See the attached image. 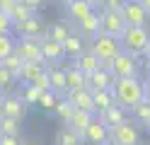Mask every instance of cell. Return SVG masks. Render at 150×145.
Masks as SVG:
<instances>
[{
  "instance_id": "1",
  "label": "cell",
  "mask_w": 150,
  "mask_h": 145,
  "mask_svg": "<svg viewBox=\"0 0 150 145\" xmlns=\"http://www.w3.org/2000/svg\"><path fill=\"white\" fill-rule=\"evenodd\" d=\"M145 99V82H140V77H121L114 82V102L121 109H131Z\"/></svg>"
},
{
  "instance_id": "2",
  "label": "cell",
  "mask_w": 150,
  "mask_h": 145,
  "mask_svg": "<svg viewBox=\"0 0 150 145\" xmlns=\"http://www.w3.org/2000/svg\"><path fill=\"white\" fill-rule=\"evenodd\" d=\"M121 41V51L131 53V56H143L148 51V44H150V29L148 27H126L124 36L119 39Z\"/></svg>"
},
{
  "instance_id": "3",
  "label": "cell",
  "mask_w": 150,
  "mask_h": 145,
  "mask_svg": "<svg viewBox=\"0 0 150 145\" xmlns=\"http://www.w3.org/2000/svg\"><path fill=\"white\" fill-rule=\"evenodd\" d=\"M90 53H95L99 58V63H107V61H114V58L121 53V41L109 34H97L95 39L90 41Z\"/></svg>"
},
{
  "instance_id": "4",
  "label": "cell",
  "mask_w": 150,
  "mask_h": 145,
  "mask_svg": "<svg viewBox=\"0 0 150 145\" xmlns=\"http://www.w3.org/2000/svg\"><path fill=\"white\" fill-rule=\"evenodd\" d=\"M109 140H114L116 145H138L140 143V133H138V126L133 121H124L119 123L116 128L109 131Z\"/></svg>"
},
{
  "instance_id": "5",
  "label": "cell",
  "mask_w": 150,
  "mask_h": 145,
  "mask_svg": "<svg viewBox=\"0 0 150 145\" xmlns=\"http://www.w3.org/2000/svg\"><path fill=\"white\" fill-rule=\"evenodd\" d=\"M111 75H114L116 80H121V77H138V58L121 51L114 61H111Z\"/></svg>"
},
{
  "instance_id": "6",
  "label": "cell",
  "mask_w": 150,
  "mask_h": 145,
  "mask_svg": "<svg viewBox=\"0 0 150 145\" xmlns=\"http://www.w3.org/2000/svg\"><path fill=\"white\" fill-rule=\"evenodd\" d=\"M99 15H102V34H109L114 39L124 36L126 22H124V17H121V10H107V12L99 10Z\"/></svg>"
},
{
  "instance_id": "7",
  "label": "cell",
  "mask_w": 150,
  "mask_h": 145,
  "mask_svg": "<svg viewBox=\"0 0 150 145\" xmlns=\"http://www.w3.org/2000/svg\"><path fill=\"white\" fill-rule=\"evenodd\" d=\"M121 17H124L126 27H145L148 24V12L143 7H140L138 0H124V5H121Z\"/></svg>"
},
{
  "instance_id": "8",
  "label": "cell",
  "mask_w": 150,
  "mask_h": 145,
  "mask_svg": "<svg viewBox=\"0 0 150 145\" xmlns=\"http://www.w3.org/2000/svg\"><path fill=\"white\" fill-rule=\"evenodd\" d=\"M15 53L20 56L22 63H44L41 44L34 41V39H20V41L15 44Z\"/></svg>"
},
{
  "instance_id": "9",
  "label": "cell",
  "mask_w": 150,
  "mask_h": 145,
  "mask_svg": "<svg viewBox=\"0 0 150 145\" xmlns=\"http://www.w3.org/2000/svg\"><path fill=\"white\" fill-rule=\"evenodd\" d=\"M0 116H7V119H17L22 121L27 116V104L22 102V97H0Z\"/></svg>"
},
{
  "instance_id": "10",
  "label": "cell",
  "mask_w": 150,
  "mask_h": 145,
  "mask_svg": "<svg viewBox=\"0 0 150 145\" xmlns=\"http://www.w3.org/2000/svg\"><path fill=\"white\" fill-rule=\"evenodd\" d=\"M75 27H78V36L82 41H92L97 34H102V15H99V10H95L87 19H82V22L75 24Z\"/></svg>"
},
{
  "instance_id": "11",
  "label": "cell",
  "mask_w": 150,
  "mask_h": 145,
  "mask_svg": "<svg viewBox=\"0 0 150 145\" xmlns=\"http://www.w3.org/2000/svg\"><path fill=\"white\" fill-rule=\"evenodd\" d=\"M15 29L20 32V39H34V41H41V39L46 36V27H44V22L39 19V15L29 17L27 22L17 24Z\"/></svg>"
},
{
  "instance_id": "12",
  "label": "cell",
  "mask_w": 150,
  "mask_h": 145,
  "mask_svg": "<svg viewBox=\"0 0 150 145\" xmlns=\"http://www.w3.org/2000/svg\"><path fill=\"white\" fill-rule=\"evenodd\" d=\"M114 82H116V77L111 75V70H104V68L87 75V90H92V92L95 90H114Z\"/></svg>"
},
{
  "instance_id": "13",
  "label": "cell",
  "mask_w": 150,
  "mask_h": 145,
  "mask_svg": "<svg viewBox=\"0 0 150 145\" xmlns=\"http://www.w3.org/2000/svg\"><path fill=\"white\" fill-rule=\"evenodd\" d=\"M92 12H95V7H92L87 0H73V3L65 5V15L73 24H80L82 19H87Z\"/></svg>"
},
{
  "instance_id": "14",
  "label": "cell",
  "mask_w": 150,
  "mask_h": 145,
  "mask_svg": "<svg viewBox=\"0 0 150 145\" xmlns=\"http://www.w3.org/2000/svg\"><path fill=\"white\" fill-rule=\"evenodd\" d=\"M65 99H68L75 109H80V111H90V114H95V106H92V92L87 90H73V92H65Z\"/></svg>"
},
{
  "instance_id": "15",
  "label": "cell",
  "mask_w": 150,
  "mask_h": 145,
  "mask_svg": "<svg viewBox=\"0 0 150 145\" xmlns=\"http://www.w3.org/2000/svg\"><path fill=\"white\" fill-rule=\"evenodd\" d=\"M82 140H85V143H92V145H104V143L109 140V128L95 119V121L87 126V131L82 133Z\"/></svg>"
},
{
  "instance_id": "16",
  "label": "cell",
  "mask_w": 150,
  "mask_h": 145,
  "mask_svg": "<svg viewBox=\"0 0 150 145\" xmlns=\"http://www.w3.org/2000/svg\"><path fill=\"white\" fill-rule=\"evenodd\" d=\"M73 68H75V70H80L82 75H92L95 70H99V68H102V63H99V58H97L95 53L82 51V53L73 61Z\"/></svg>"
},
{
  "instance_id": "17",
  "label": "cell",
  "mask_w": 150,
  "mask_h": 145,
  "mask_svg": "<svg viewBox=\"0 0 150 145\" xmlns=\"http://www.w3.org/2000/svg\"><path fill=\"white\" fill-rule=\"evenodd\" d=\"M97 116H99L97 121H99V123H104L107 128L111 131V128H116L119 123H124V121H126V109H121L119 104H114V106H109L107 111H102V114H97Z\"/></svg>"
},
{
  "instance_id": "18",
  "label": "cell",
  "mask_w": 150,
  "mask_h": 145,
  "mask_svg": "<svg viewBox=\"0 0 150 145\" xmlns=\"http://www.w3.org/2000/svg\"><path fill=\"white\" fill-rule=\"evenodd\" d=\"M92 121H95V114H90V111H80V109H75V111H73V116H70V121L65 123V126H68L70 131H75V133H78L80 138H82V133L87 131V126H90Z\"/></svg>"
},
{
  "instance_id": "19",
  "label": "cell",
  "mask_w": 150,
  "mask_h": 145,
  "mask_svg": "<svg viewBox=\"0 0 150 145\" xmlns=\"http://www.w3.org/2000/svg\"><path fill=\"white\" fill-rule=\"evenodd\" d=\"M49 70V80H51V92H56L58 97H65L68 87H65V68L58 65H46Z\"/></svg>"
},
{
  "instance_id": "20",
  "label": "cell",
  "mask_w": 150,
  "mask_h": 145,
  "mask_svg": "<svg viewBox=\"0 0 150 145\" xmlns=\"http://www.w3.org/2000/svg\"><path fill=\"white\" fill-rule=\"evenodd\" d=\"M114 104H116L114 102V90H95V92H92V106H95V114L107 111L109 106H114Z\"/></svg>"
},
{
  "instance_id": "21",
  "label": "cell",
  "mask_w": 150,
  "mask_h": 145,
  "mask_svg": "<svg viewBox=\"0 0 150 145\" xmlns=\"http://www.w3.org/2000/svg\"><path fill=\"white\" fill-rule=\"evenodd\" d=\"M10 19H12V24L17 27V24H22V22H27L29 17H34L36 15V7H32V5H27V3H22V0H17V3L12 5V10L10 12Z\"/></svg>"
},
{
  "instance_id": "22",
  "label": "cell",
  "mask_w": 150,
  "mask_h": 145,
  "mask_svg": "<svg viewBox=\"0 0 150 145\" xmlns=\"http://www.w3.org/2000/svg\"><path fill=\"white\" fill-rule=\"evenodd\" d=\"M41 56H44V63H56V61H61L63 58V46L61 44H56L51 41V39H41Z\"/></svg>"
},
{
  "instance_id": "23",
  "label": "cell",
  "mask_w": 150,
  "mask_h": 145,
  "mask_svg": "<svg viewBox=\"0 0 150 145\" xmlns=\"http://www.w3.org/2000/svg\"><path fill=\"white\" fill-rule=\"evenodd\" d=\"M44 70H46V63H22L20 82H22V85H32Z\"/></svg>"
},
{
  "instance_id": "24",
  "label": "cell",
  "mask_w": 150,
  "mask_h": 145,
  "mask_svg": "<svg viewBox=\"0 0 150 145\" xmlns=\"http://www.w3.org/2000/svg\"><path fill=\"white\" fill-rule=\"evenodd\" d=\"M82 51H87V48H85V41H82L78 34H70V36L63 41V56L73 58V61H75V58H78Z\"/></svg>"
},
{
  "instance_id": "25",
  "label": "cell",
  "mask_w": 150,
  "mask_h": 145,
  "mask_svg": "<svg viewBox=\"0 0 150 145\" xmlns=\"http://www.w3.org/2000/svg\"><path fill=\"white\" fill-rule=\"evenodd\" d=\"M65 87H68V92L85 90L87 87V75H82L80 70H75V68H65Z\"/></svg>"
},
{
  "instance_id": "26",
  "label": "cell",
  "mask_w": 150,
  "mask_h": 145,
  "mask_svg": "<svg viewBox=\"0 0 150 145\" xmlns=\"http://www.w3.org/2000/svg\"><path fill=\"white\" fill-rule=\"evenodd\" d=\"M73 34V29L68 27V24H63V22H58V24H51L49 29H46V39H51V41H56V44H61L63 46V41L68 39Z\"/></svg>"
},
{
  "instance_id": "27",
  "label": "cell",
  "mask_w": 150,
  "mask_h": 145,
  "mask_svg": "<svg viewBox=\"0 0 150 145\" xmlns=\"http://www.w3.org/2000/svg\"><path fill=\"white\" fill-rule=\"evenodd\" d=\"M56 145H82V138L65 126V128H61L56 133Z\"/></svg>"
},
{
  "instance_id": "28",
  "label": "cell",
  "mask_w": 150,
  "mask_h": 145,
  "mask_svg": "<svg viewBox=\"0 0 150 145\" xmlns=\"http://www.w3.org/2000/svg\"><path fill=\"white\" fill-rule=\"evenodd\" d=\"M73 111H75V106L65 99V97H61L58 102H56V109H53V114L58 116V119L63 121V123H68L70 121V116H73Z\"/></svg>"
},
{
  "instance_id": "29",
  "label": "cell",
  "mask_w": 150,
  "mask_h": 145,
  "mask_svg": "<svg viewBox=\"0 0 150 145\" xmlns=\"http://www.w3.org/2000/svg\"><path fill=\"white\" fill-rule=\"evenodd\" d=\"M20 121L17 119H7V116H0V135H17L20 133Z\"/></svg>"
},
{
  "instance_id": "30",
  "label": "cell",
  "mask_w": 150,
  "mask_h": 145,
  "mask_svg": "<svg viewBox=\"0 0 150 145\" xmlns=\"http://www.w3.org/2000/svg\"><path fill=\"white\" fill-rule=\"evenodd\" d=\"M133 116H136V121H138V123H143L145 128H148V126H150V102L143 99V102H140L136 109H133Z\"/></svg>"
},
{
  "instance_id": "31",
  "label": "cell",
  "mask_w": 150,
  "mask_h": 145,
  "mask_svg": "<svg viewBox=\"0 0 150 145\" xmlns=\"http://www.w3.org/2000/svg\"><path fill=\"white\" fill-rule=\"evenodd\" d=\"M0 65H3V68H7V70L15 75V80H20V73H22V61H20V56H17V53L7 56L5 61H0Z\"/></svg>"
},
{
  "instance_id": "32",
  "label": "cell",
  "mask_w": 150,
  "mask_h": 145,
  "mask_svg": "<svg viewBox=\"0 0 150 145\" xmlns=\"http://www.w3.org/2000/svg\"><path fill=\"white\" fill-rule=\"evenodd\" d=\"M44 92H39L36 87H32V85H24V92H22V102L27 104V106H32V104H39V97H41Z\"/></svg>"
},
{
  "instance_id": "33",
  "label": "cell",
  "mask_w": 150,
  "mask_h": 145,
  "mask_svg": "<svg viewBox=\"0 0 150 145\" xmlns=\"http://www.w3.org/2000/svg\"><path fill=\"white\" fill-rule=\"evenodd\" d=\"M61 99V97L58 94H56V92H44L41 97H39V106H41V109H46V111H53L56 109V102H58Z\"/></svg>"
},
{
  "instance_id": "34",
  "label": "cell",
  "mask_w": 150,
  "mask_h": 145,
  "mask_svg": "<svg viewBox=\"0 0 150 145\" xmlns=\"http://www.w3.org/2000/svg\"><path fill=\"white\" fill-rule=\"evenodd\" d=\"M15 39L12 36H0V61H5L7 56L15 53Z\"/></svg>"
},
{
  "instance_id": "35",
  "label": "cell",
  "mask_w": 150,
  "mask_h": 145,
  "mask_svg": "<svg viewBox=\"0 0 150 145\" xmlns=\"http://www.w3.org/2000/svg\"><path fill=\"white\" fill-rule=\"evenodd\" d=\"M15 32V24H12V19L7 12H0V36H12Z\"/></svg>"
},
{
  "instance_id": "36",
  "label": "cell",
  "mask_w": 150,
  "mask_h": 145,
  "mask_svg": "<svg viewBox=\"0 0 150 145\" xmlns=\"http://www.w3.org/2000/svg\"><path fill=\"white\" fill-rule=\"evenodd\" d=\"M32 87H36V90L39 92H49L51 90V80H49V70H44L39 77H36V80L32 82Z\"/></svg>"
},
{
  "instance_id": "37",
  "label": "cell",
  "mask_w": 150,
  "mask_h": 145,
  "mask_svg": "<svg viewBox=\"0 0 150 145\" xmlns=\"http://www.w3.org/2000/svg\"><path fill=\"white\" fill-rule=\"evenodd\" d=\"M12 82H17V80H15V75L7 70V68L0 65V90H7V87H10Z\"/></svg>"
},
{
  "instance_id": "38",
  "label": "cell",
  "mask_w": 150,
  "mask_h": 145,
  "mask_svg": "<svg viewBox=\"0 0 150 145\" xmlns=\"http://www.w3.org/2000/svg\"><path fill=\"white\" fill-rule=\"evenodd\" d=\"M121 5H124V0H99V7L102 12H107V10H121Z\"/></svg>"
},
{
  "instance_id": "39",
  "label": "cell",
  "mask_w": 150,
  "mask_h": 145,
  "mask_svg": "<svg viewBox=\"0 0 150 145\" xmlns=\"http://www.w3.org/2000/svg\"><path fill=\"white\" fill-rule=\"evenodd\" d=\"M0 145H22L17 135H0Z\"/></svg>"
},
{
  "instance_id": "40",
  "label": "cell",
  "mask_w": 150,
  "mask_h": 145,
  "mask_svg": "<svg viewBox=\"0 0 150 145\" xmlns=\"http://www.w3.org/2000/svg\"><path fill=\"white\" fill-rule=\"evenodd\" d=\"M17 0H0V12H10Z\"/></svg>"
},
{
  "instance_id": "41",
  "label": "cell",
  "mask_w": 150,
  "mask_h": 145,
  "mask_svg": "<svg viewBox=\"0 0 150 145\" xmlns=\"http://www.w3.org/2000/svg\"><path fill=\"white\" fill-rule=\"evenodd\" d=\"M22 3L32 5V7H39V5H44V3H46V0H22Z\"/></svg>"
},
{
  "instance_id": "42",
  "label": "cell",
  "mask_w": 150,
  "mask_h": 145,
  "mask_svg": "<svg viewBox=\"0 0 150 145\" xmlns=\"http://www.w3.org/2000/svg\"><path fill=\"white\" fill-rule=\"evenodd\" d=\"M138 3H140V7L148 12V17H150V0H138Z\"/></svg>"
},
{
  "instance_id": "43",
  "label": "cell",
  "mask_w": 150,
  "mask_h": 145,
  "mask_svg": "<svg viewBox=\"0 0 150 145\" xmlns=\"http://www.w3.org/2000/svg\"><path fill=\"white\" fill-rule=\"evenodd\" d=\"M145 99H148V102H150V80H148V82H145Z\"/></svg>"
},
{
  "instance_id": "44",
  "label": "cell",
  "mask_w": 150,
  "mask_h": 145,
  "mask_svg": "<svg viewBox=\"0 0 150 145\" xmlns=\"http://www.w3.org/2000/svg\"><path fill=\"white\" fill-rule=\"evenodd\" d=\"M87 3H90V5H92V7H95V10H97V7H99V0H87Z\"/></svg>"
},
{
  "instance_id": "45",
  "label": "cell",
  "mask_w": 150,
  "mask_h": 145,
  "mask_svg": "<svg viewBox=\"0 0 150 145\" xmlns=\"http://www.w3.org/2000/svg\"><path fill=\"white\" fill-rule=\"evenodd\" d=\"M58 5H68V3H73V0H56Z\"/></svg>"
},
{
  "instance_id": "46",
  "label": "cell",
  "mask_w": 150,
  "mask_h": 145,
  "mask_svg": "<svg viewBox=\"0 0 150 145\" xmlns=\"http://www.w3.org/2000/svg\"><path fill=\"white\" fill-rule=\"evenodd\" d=\"M104 145H116V143H114V140H107V143H104Z\"/></svg>"
},
{
  "instance_id": "47",
  "label": "cell",
  "mask_w": 150,
  "mask_h": 145,
  "mask_svg": "<svg viewBox=\"0 0 150 145\" xmlns=\"http://www.w3.org/2000/svg\"><path fill=\"white\" fill-rule=\"evenodd\" d=\"M145 56H148V58H150V44H148V51H145Z\"/></svg>"
},
{
  "instance_id": "48",
  "label": "cell",
  "mask_w": 150,
  "mask_h": 145,
  "mask_svg": "<svg viewBox=\"0 0 150 145\" xmlns=\"http://www.w3.org/2000/svg\"><path fill=\"white\" fill-rule=\"evenodd\" d=\"M22 145H39V143H22Z\"/></svg>"
},
{
  "instance_id": "49",
  "label": "cell",
  "mask_w": 150,
  "mask_h": 145,
  "mask_svg": "<svg viewBox=\"0 0 150 145\" xmlns=\"http://www.w3.org/2000/svg\"><path fill=\"white\" fill-rule=\"evenodd\" d=\"M148 70H150V65H148Z\"/></svg>"
},
{
  "instance_id": "50",
  "label": "cell",
  "mask_w": 150,
  "mask_h": 145,
  "mask_svg": "<svg viewBox=\"0 0 150 145\" xmlns=\"http://www.w3.org/2000/svg\"><path fill=\"white\" fill-rule=\"evenodd\" d=\"M148 128H150V126H148Z\"/></svg>"
},
{
  "instance_id": "51",
  "label": "cell",
  "mask_w": 150,
  "mask_h": 145,
  "mask_svg": "<svg viewBox=\"0 0 150 145\" xmlns=\"http://www.w3.org/2000/svg\"><path fill=\"white\" fill-rule=\"evenodd\" d=\"M0 92H3V90H0Z\"/></svg>"
}]
</instances>
